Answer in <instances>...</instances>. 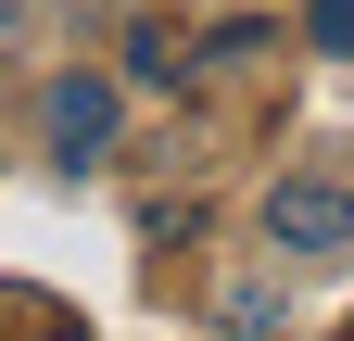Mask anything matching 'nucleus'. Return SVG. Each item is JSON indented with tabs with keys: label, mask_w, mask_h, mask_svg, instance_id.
<instances>
[{
	"label": "nucleus",
	"mask_w": 354,
	"mask_h": 341,
	"mask_svg": "<svg viewBox=\"0 0 354 341\" xmlns=\"http://www.w3.org/2000/svg\"><path fill=\"white\" fill-rule=\"evenodd\" d=\"M0 26H13V0H0Z\"/></svg>",
	"instance_id": "obj_4"
},
{
	"label": "nucleus",
	"mask_w": 354,
	"mask_h": 341,
	"mask_svg": "<svg viewBox=\"0 0 354 341\" xmlns=\"http://www.w3.org/2000/svg\"><path fill=\"white\" fill-rule=\"evenodd\" d=\"M266 240H279V253H342V240H354V190L279 177V190H266Z\"/></svg>",
	"instance_id": "obj_1"
},
{
	"label": "nucleus",
	"mask_w": 354,
	"mask_h": 341,
	"mask_svg": "<svg viewBox=\"0 0 354 341\" xmlns=\"http://www.w3.org/2000/svg\"><path fill=\"white\" fill-rule=\"evenodd\" d=\"M304 26H317V51H354V0H317Z\"/></svg>",
	"instance_id": "obj_3"
},
{
	"label": "nucleus",
	"mask_w": 354,
	"mask_h": 341,
	"mask_svg": "<svg viewBox=\"0 0 354 341\" xmlns=\"http://www.w3.org/2000/svg\"><path fill=\"white\" fill-rule=\"evenodd\" d=\"M102 139H114V76H51V152L88 164Z\"/></svg>",
	"instance_id": "obj_2"
}]
</instances>
